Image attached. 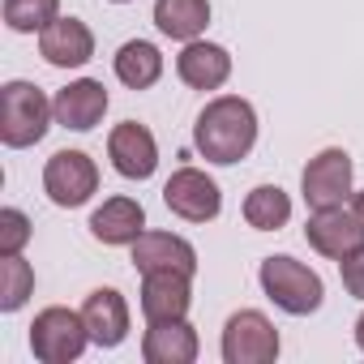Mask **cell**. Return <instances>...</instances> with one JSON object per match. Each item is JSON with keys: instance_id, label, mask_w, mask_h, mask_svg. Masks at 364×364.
Wrapping results in <instances>:
<instances>
[{"instance_id": "cell-21", "label": "cell", "mask_w": 364, "mask_h": 364, "mask_svg": "<svg viewBox=\"0 0 364 364\" xmlns=\"http://www.w3.org/2000/svg\"><path fill=\"white\" fill-rule=\"evenodd\" d=\"M287 219H291V198H287L279 185H257V189L245 198V223H249V228H257V232H279Z\"/></svg>"}, {"instance_id": "cell-3", "label": "cell", "mask_w": 364, "mask_h": 364, "mask_svg": "<svg viewBox=\"0 0 364 364\" xmlns=\"http://www.w3.org/2000/svg\"><path fill=\"white\" fill-rule=\"evenodd\" d=\"M262 291H266L283 313H291V317L317 313V309H321V296H326L317 270H309V266L296 262V257H266V262H262Z\"/></svg>"}, {"instance_id": "cell-11", "label": "cell", "mask_w": 364, "mask_h": 364, "mask_svg": "<svg viewBox=\"0 0 364 364\" xmlns=\"http://www.w3.org/2000/svg\"><path fill=\"white\" fill-rule=\"evenodd\" d=\"M189 279L193 274H185V270H150V274H141V313H146V321L185 317L189 304H193Z\"/></svg>"}, {"instance_id": "cell-20", "label": "cell", "mask_w": 364, "mask_h": 364, "mask_svg": "<svg viewBox=\"0 0 364 364\" xmlns=\"http://www.w3.org/2000/svg\"><path fill=\"white\" fill-rule=\"evenodd\" d=\"M116 77L129 86V90H150L159 77H163V56L154 43L146 39H129L120 52H116Z\"/></svg>"}, {"instance_id": "cell-1", "label": "cell", "mask_w": 364, "mask_h": 364, "mask_svg": "<svg viewBox=\"0 0 364 364\" xmlns=\"http://www.w3.org/2000/svg\"><path fill=\"white\" fill-rule=\"evenodd\" d=\"M257 141V112L249 99L240 95H219L202 107L198 124H193V146L210 159V163H240Z\"/></svg>"}, {"instance_id": "cell-13", "label": "cell", "mask_w": 364, "mask_h": 364, "mask_svg": "<svg viewBox=\"0 0 364 364\" xmlns=\"http://www.w3.org/2000/svg\"><path fill=\"white\" fill-rule=\"evenodd\" d=\"M82 321L90 330L95 347H120L129 338V304L116 287H99L82 304Z\"/></svg>"}, {"instance_id": "cell-4", "label": "cell", "mask_w": 364, "mask_h": 364, "mask_svg": "<svg viewBox=\"0 0 364 364\" xmlns=\"http://www.w3.org/2000/svg\"><path fill=\"white\" fill-rule=\"evenodd\" d=\"M86 343H90V330H86L82 313L60 309V304L43 309L31 326V351L43 364H69L86 351Z\"/></svg>"}, {"instance_id": "cell-6", "label": "cell", "mask_w": 364, "mask_h": 364, "mask_svg": "<svg viewBox=\"0 0 364 364\" xmlns=\"http://www.w3.org/2000/svg\"><path fill=\"white\" fill-rule=\"evenodd\" d=\"M43 189L56 206L73 210V206H86L99 189V167L86 150H56L43 167Z\"/></svg>"}, {"instance_id": "cell-9", "label": "cell", "mask_w": 364, "mask_h": 364, "mask_svg": "<svg viewBox=\"0 0 364 364\" xmlns=\"http://www.w3.org/2000/svg\"><path fill=\"white\" fill-rule=\"evenodd\" d=\"M304 240L321 253V257H347L351 249L364 245V215L351 206H326V210H313L309 223H304Z\"/></svg>"}, {"instance_id": "cell-26", "label": "cell", "mask_w": 364, "mask_h": 364, "mask_svg": "<svg viewBox=\"0 0 364 364\" xmlns=\"http://www.w3.org/2000/svg\"><path fill=\"white\" fill-rule=\"evenodd\" d=\"M355 343H360V351H364V313H360V321H355Z\"/></svg>"}, {"instance_id": "cell-22", "label": "cell", "mask_w": 364, "mask_h": 364, "mask_svg": "<svg viewBox=\"0 0 364 364\" xmlns=\"http://www.w3.org/2000/svg\"><path fill=\"white\" fill-rule=\"evenodd\" d=\"M60 18V0H5V26L18 35L48 31Z\"/></svg>"}, {"instance_id": "cell-12", "label": "cell", "mask_w": 364, "mask_h": 364, "mask_svg": "<svg viewBox=\"0 0 364 364\" xmlns=\"http://www.w3.org/2000/svg\"><path fill=\"white\" fill-rule=\"evenodd\" d=\"M39 52L56 69H82L95 56V35L77 18H56L48 31H39Z\"/></svg>"}, {"instance_id": "cell-24", "label": "cell", "mask_w": 364, "mask_h": 364, "mask_svg": "<svg viewBox=\"0 0 364 364\" xmlns=\"http://www.w3.org/2000/svg\"><path fill=\"white\" fill-rule=\"evenodd\" d=\"M26 240H31V219L18 206H5V210H0V257L22 253Z\"/></svg>"}, {"instance_id": "cell-19", "label": "cell", "mask_w": 364, "mask_h": 364, "mask_svg": "<svg viewBox=\"0 0 364 364\" xmlns=\"http://www.w3.org/2000/svg\"><path fill=\"white\" fill-rule=\"evenodd\" d=\"M154 26L167 39L193 43L210 26V0H154Z\"/></svg>"}, {"instance_id": "cell-2", "label": "cell", "mask_w": 364, "mask_h": 364, "mask_svg": "<svg viewBox=\"0 0 364 364\" xmlns=\"http://www.w3.org/2000/svg\"><path fill=\"white\" fill-rule=\"evenodd\" d=\"M52 116L56 112H52L48 95L31 82H9L0 90V141L14 146V150H26V146L43 141Z\"/></svg>"}, {"instance_id": "cell-27", "label": "cell", "mask_w": 364, "mask_h": 364, "mask_svg": "<svg viewBox=\"0 0 364 364\" xmlns=\"http://www.w3.org/2000/svg\"><path fill=\"white\" fill-rule=\"evenodd\" d=\"M351 206H355V210L364 215V189H360V193H351Z\"/></svg>"}, {"instance_id": "cell-16", "label": "cell", "mask_w": 364, "mask_h": 364, "mask_svg": "<svg viewBox=\"0 0 364 364\" xmlns=\"http://www.w3.org/2000/svg\"><path fill=\"white\" fill-rule=\"evenodd\" d=\"M176 73H180V82L193 86V90H219L232 77V56L219 43L193 39V43H185V52L176 56Z\"/></svg>"}, {"instance_id": "cell-5", "label": "cell", "mask_w": 364, "mask_h": 364, "mask_svg": "<svg viewBox=\"0 0 364 364\" xmlns=\"http://www.w3.org/2000/svg\"><path fill=\"white\" fill-rule=\"evenodd\" d=\"M223 360L228 364H274L279 360V330L266 313L240 309L223 326Z\"/></svg>"}, {"instance_id": "cell-18", "label": "cell", "mask_w": 364, "mask_h": 364, "mask_svg": "<svg viewBox=\"0 0 364 364\" xmlns=\"http://www.w3.org/2000/svg\"><path fill=\"white\" fill-rule=\"evenodd\" d=\"M141 228H146V210H141V202H133V198H107V202L90 215V232H95V240H103V245H133V240L141 236Z\"/></svg>"}, {"instance_id": "cell-8", "label": "cell", "mask_w": 364, "mask_h": 364, "mask_svg": "<svg viewBox=\"0 0 364 364\" xmlns=\"http://www.w3.org/2000/svg\"><path fill=\"white\" fill-rule=\"evenodd\" d=\"M300 189H304V202L313 210L347 206V198H351V154L330 146L317 159H309V167L300 176Z\"/></svg>"}, {"instance_id": "cell-10", "label": "cell", "mask_w": 364, "mask_h": 364, "mask_svg": "<svg viewBox=\"0 0 364 364\" xmlns=\"http://www.w3.org/2000/svg\"><path fill=\"white\" fill-rule=\"evenodd\" d=\"M107 159H112V167H116L124 180H146V176H154V167H159L154 133H150L146 124H137V120L116 124L112 137H107Z\"/></svg>"}, {"instance_id": "cell-14", "label": "cell", "mask_w": 364, "mask_h": 364, "mask_svg": "<svg viewBox=\"0 0 364 364\" xmlns=\"http://www.w3.org/2000/svg\"><path fill=\"white\" fill-rule=\"evenodd\" d=\"M52 112H56V124H65V129H73V133H86V129H95V124L103 120V112H107V90H103V82H95V77L69 82V86L52 99Z\"/></svg>"}, {"instance_id": "cell-25", "label": "cell", "mask_w": 364, "mask_h": 364, "mask_svg": "<svg viewBox=\"0 0 364 364\" xmlns=\"http://www.w3.org/2000/svg\"><path fill=\"white\" fill-rule=\"evenodd\" d=\"M338 274H343L347 296L364 300V245H360V249H351L347 257H338Z\"/></svg>"}, {"instance_id": "cell-23", "label": "cell", "mask_w": 364, "mask_h": 364, "mask_svg": "<svg viewBox=\"0 0 364 364\" xmlns=\"http://www.w3.org/2000/svg\"><path fill=\"white\" fill-rule=\"evenodd\" d=\"M31 291H35V270H31V262H22L18 253H14V257H0V309H5V313H18Z\"/></svg>"}, {"instance_id": "cell-7", "label": "cell", "mask_w": 364, "mask_h": 364, "mask_svg": "<svg viewBox=\"0 0 364 364\" xmlns=\"http://www.w3.org/2000/svg\"><path fill=\"white\" fill-rule=\"evenodd\" d=\"M163 206L171 215H180V219H189V223H210L223 210V193H219V185L206 171L180 167V171H171V180L163 185Z\"/></svg>"}, {"instance_id": "cell-15", "label": "cell", "mask_w": 364, "mask_h": 364, "mask_svg": "<svg viewBox=\"0 0 364 364\" xmlns=\"http://www.w3.org/2000/svg\"><path fill=\"white\" fill-rule=\"evenodd\" d=\"M141 360L146 364H193L198 360V330L185 317L150 321V330L141 338Z\"/></svg>"}, {"instance_id": "cell-17", "label": "cell", "mask_w": 364, "mask_h": 364, "mask_svg": "<svg viewBox=\"0 0 364 364\" xmlns=\"http://www.w3.org/2000/svg\"><path fill=\"white\" fill-rule=\"evenodd\" d=\"M133 266L141 274H150V270H185V274H193L198 253H193L189 240H180L171 232H141L133 240Z\"/></svg>"}, {"instance_id": "cell-28", "label": "cell", "mask_w": 364, "mask_h": 364, "mask_svg": "<svg viewBox=\"0 0 364 364\" xmlns=\"http://www.w3.org/2000/svg\"><path fill=\"white\" fill-rule=\"evenodd\" d=\"M112 5H129V0H112Z\"/></svg>"}]
</instances>
